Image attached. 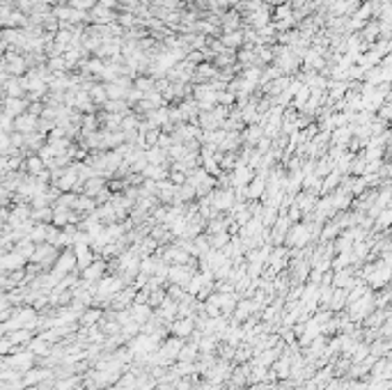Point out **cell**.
Segmentation results:
<instances>
[{"label":"cell","mask_w":392,"mask_h":390,"mask_svg":"<svg viewBox=\"0 0 392 390\" xmlns=\"http://www.w3.org/2000/svg\"><path fill=\"white\" fill-rule=\"evenodd\" d=\"M9 308V298L5 294H0V310H7Z\"/></svg>","instance_id":"d6986e66"},{"label":"cell","mask_w":392,"mask_h":390,"mask_svg":"<svg viewBox=\"0 0 392 390\" xmlns=\"http://www.w3.org/2000/svg\"><path fill=\"white\" fill-rule=\"evenodd\" d=\"M35 246H37V243H32L28 236H26V239H21V241L14 246V253H19L23 260H30V257H32V253H35Z\"/></svg>","instance_id":"52a82bcc"},{"label":"cell","mask_w":392,"mask_h":390,"mask_svg":"<svg viewBox=\"0 0 392 390\" xmlns=\"http://www.w3.org/2000/svg\"><path fill=\"white\" fill-rule=\"evenodd\" d=\"M105 269H108V262L105 260H94V262L87 266V269L80 271V276H83L85 283H97V280H101V278L105 276Z\"/></svg>","instance_id":"7a4b0ae2"},{"label":"cell","mask_w":392,"mask_h":390,"mask_svg":"<svg viewBox=\"0 0 392 390\" xmlns=\"http://www.w3.org/2000/svg\"><path fill=\"white\" fill-rule=\"evenodd\" d=\"M168 331H170V335L186 340V338H190V333L195 331V317H179V319L170 321Z\"/></svg>","instance_id":"6da1fadb"},{"label":"cell","mask_w":392,"mask_h":390,"mask_svg":"<svg viewBox=\"0 0 392 390\" xmlns=\"http://www.w3.org/2000/svg\"><path fill=\"white\" fill-rule=\"evenodd\" d=\"M28 170H30L32 177H39V175L44 172V161H42V158H30V161H28Z\"/></svg>","instance_id":"7c38bea8"},{"label":"cell","mask_w":392,"mask_h":390,"mask_svg":"<svg viewBox=\"0 0 392 390\" xmlns=\"http://www.w3.org/2000/svg\"><path fill=\"white\" fill-rule=\"evenodd\" d=\"M85 324V328H90V326H97L99 321H101V310L99 308H92V310L85 312V317L80 319Z\"/></svg>","instance_id":"30bf717a"},{"label":"cell","mask_w":392,"mask_h":390,"mask_svg":"<svg viewBox=\"0 0 392 390\" xmlns=\"http://www.w3.org/2000/svg\"><path fill=\"white\" fill-rule=\"evenodd\" d=\"M346 289H335L333 287V294H330V301H328V310L330 312H342L346 308Z\"/></svg>","instance_id":"5b68a950"},{"label":"cell","mask_w":392,"mask_h":390,"mask_svg":"<svg viewBox=\"0 0 392 390\" xmlns=\"http://www.w3.org/2000/svg\"><path fill=\"white\" fill-rule=\"evenodd\" d=\"M7 200H9V191L5 188V186H0V205H2V202H7Z\"/></svg>","instance_id":"ac0fdd59"},{"label":"cell","mask_w":392,"mask_h":390,"mask_svg":"<svg viewBox=\"0 0 392 390\" xmlns=\"http://www.w3.org/2000/svg\"><path fill=\"white\" fill-rule=\"evenodd\" d=\"M390 220H392V211H390V207H388V209H381V211L376 213L374 225H376L381 232H385V230H388V225H390Z\"/></svg>","instance_id":"ba28073f"},{"label":"cell","mask_w":392,"mask_h":390,"mask_svg":"<svg viewBox=\"0 0 392 390\" xmlns=\"http://www.w3.org/2000/svg\"><path fill=\"white\" fill-rule=\"evenodd\" d=\"M16 127H19V131H32V129H35V120H32V117H19V124H16Z\"/></svg>","instance_id":"5bb4252c"},{"label":"cell","mask_w":392,"mask_h":390,"mask_svg":"<svg viewBox=\"0 0 392 390\" xmlns=\"http://www.w3.org/2000/svg\"><path fill=\"white\" fill-rule=\"evenodd\" d=\"M168 179L172 182L175 186H182V184H186V175L183 172H170L168 175Z\"/></svg>","instance_id":"9a60e30c"},{"label":"cell","mask_w":392,"mask_h":390,"mask_svg":"<svg viewBox=\"0 0 392 390\" xmlns=\"http://www.w3.org/2000/svg\"><path fill=\"white\" fill-rule=\"evenodd\" d=\"M248 390H268V381H259V383H252Z\"/></svg>","instance_id":"2e32d148"},{"label":"cell","mask_w":392,"mask_h":390,"mask_svg":"<svg viewBox=\"0 0 392 390\" xmlns=\"http://www.w3.org/2000/svg\"><path fill=\"white\" fill-rule=\"evenodd\" d=\"M30 351H32L35 356H44V354H49V342L44 340V338L30 340Z\"/></svg>","instance_id":"8fae6325"},{"label":"cell","mask_w":392,"mask_h":390,"mask_svg":"<svg viewBox=\"0 0 392 390\" xmlns=\"http://www.w3.org/2000/svg\"><path fill=\"white\" fill-rule=\"evenodd\" d=\"M28 390H42V388H39V386H37V388H28Z\"/></svg>","instance_id":"ffe728a7"},{"label":"cell","mask_w":392,"mask_h":390,"mask_svg":"<svg viewBox=\"0 0 392 390\" xmlns=\"http://www.w3.org/2000/svg\"><path fill=\"white\" fill-rule=\"evenodd\" d=\"M227 241H230V234H227V232L209 234V248H213V250H220Z\"/></svg>","instance_id":"9c48e42d"},{"label":"cell","mask_w":392,"mask_h":390,"mask_svg":"<svg viewBox=\"0 0 392 390\" xmlns=\"http://www.w3.org/2000/svg\"><path fill=\"white\" fill-rule=\"evenodd\" d=\"M23 262H26V260H23V257L19 255V253H14V250H9L7 255H2V257H0V271H2V273H12V271L21 269Z\"/></svg>","instance_id":"277c9868"},{"label":"cell","mask_w":392,"mask_h":390,"mask_svg":"<svg viewBox=\"0 0 392 390\" xmlns=\"http://www.w3.org/2000/svg\"><path fill=\"white\" fill-rule=\"evenodd\" d=\"M135 124H138V122H135L133 117H126V120H124V124H122V127H124V131H129V129H133Z\"/></svg>","instance_id":"e0dca14e"},{"label":"cell","mask_w":392,"mask_h":390,"mask_svg":"<svg viewBox=\"0 0 392 390\" xmlns=\"http://www.w3.org/2000/svg\"><path fill=\"white\" fill-rule=\"evenodd\" d=\"M261 135H264V133H261V129H259V127H250V131H248L243 138H245V142H248V145H255V142H257Z\"/></svg>","instance_id":"4fadbf2b"},{"label":"cell","mask_w":392,"mask_h":390,"mask_svg":"<svg viewBox=\"0 0 392 390\" xmlns=\"http://www.w3.org/2000/svg\"><path fill=\"white\" fill-rule=\"evenodd\" d=\"M271 372L275 374V379H289V372H291V354H282L275 358V363L271 365Z\"/></svg>","instance_id":"3957f363"},{"label":"cell","mask_w":392,"mask_h":390,"mask_svg":"<svg viewBox=\"0 0 392 390\" xmlns=\"http://www.w3.org/2000/svg\"><path fill=\"white\" fill-rule=\"evenodd\" d=\"M69 216H71V209H67V207H62V205H55V207H53V218H51V225H55V227L69 225Z\"/></svg>","instance_id":"8992f818"}]
</instances>
